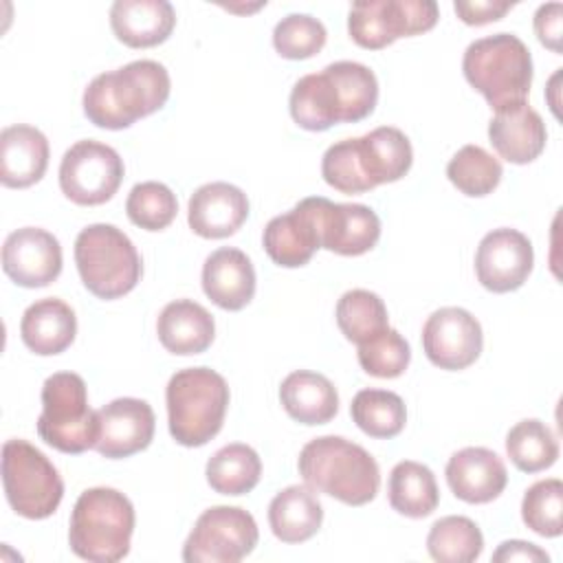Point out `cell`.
Segmentation results:
<instances>
[{
	"label": "cell",
	"mask_w": 563,
	"mask_h": 563,
	"mask_svg": "<svg viewBox=\"0 0 563 563\" xmlns=\"http://www.w3.org/2000/svg\"><path fill=\"white\" fill-rule=\"evenodd\" d=\"M323 521V506L306 484H292L279 490L268 504V523L284 543H303L312 539Z\"/></svg>",
	"instance_id": "obj_28"
},
{
	"label": "cell",
	"mask_w": 563,
	"mask_h": 563,
	"mask_svg": "<svg viewBox=\"0 0 563 563\" xmlns=\"http://www.w3.org/2000/svg\"><path fill=\"white\" fill-rule=\"evenodd\" d=\"M99 433L95 451L108 460L130 457L154 438V409L141 398H117L97 411Z\"/></svg>",
	"instance_id": "obj_16"
},
{
	"label": "cell",
	"mask_w": 563,
	"mask_h": 563,
	"mask_svg": "<svg viewBox=\"0 0 563 563\" xmlns=\"http://www.w3.org/2000/svg\"><path fill=\"white\" fill-rule=\"evenodd\" d=\"M482 345V325L464 308H440L422 325L424 354L440 369H466L479 358Z\"/></svg>",
	"instance_id": "obj_12"
},
{
	"label": "cell",
	"mask_w": 563,
	"mask_h": 563,
	"mask_svg": "<svg viewBox=\"0 0 563 563\" xmlns=\"http://www.w3.org/2000/svg\"><path fill=\"white\" fill-rule=\"evenodd\" d=\"M521 519L541 537H559L563 532V482L556 477L534 482L523 493Z\"/></svg>",
	"instance_id": "obj_39"
},
{
	"label": "cell",
	"mask_w": 563,
	"mask_h": 563,
	"mask_svg": "<svg viewBox=\"0 0 563 563\" xmlns=\"http://www.w3.org/2000/svg\"><path fill=\"white\" fill-rule=\"evenodd\" d=\"M328 31L321 20L308 13H290L275 24L273 46L286 59H308L325 44Z\"/></svg>",
	"instance_id": "obj_40"
},
{
	"label": "cell",
	"mask_w": 563,
	"mask_h": 563,
	"mask_svg": "<svg viewBox=\"0 0 563 563\" xmlns=\"http://www.w3.org/2000/svg\"><path fill=\"white\" fill-rule=\"evenodd\" d=\"M249 218L246 194L231 183H207L198 187L187 207L191 231L207 240L233 235Z\"/></svg>",
	"instance_id": "obj_19"
},
{
	"label": "cell",
	"mask_w": 563,
	"mask_h": 563,
	"mask_svg": "<svg viewBox=\"0 0 563 563\" xmlns=\"http://www.w3.org/2000/svg\"><path fill=\"white\" fill-rule=\"evenodd\" d=\"M158 341L163 347L178 356L205 352L216 336L211 312L194 299L169 301L156 321Z\"/></svg>",
	"instance_id": "obj_24"
},
{
	"label": "cell",
	"mask_w": 563,
	"mask_h": 563,
	"mask_svg": "<svg viewBox=\"0 0 563 563\" xmlns=\"http://www.w3.org/2000/svg\"><path fill=\"white\" fill-rule=\"evenodd\" d=\"M286 413L308 427L330 422L339 411V394L330 378L310 369L290 372L279 387Z\"/></svg>",
	"instance_id": "obj_27"
},
{
	"label": "cell",
	"mask_w": 563,
	"mask_h": 563,
	"mask_svg": "<svg viewBox=\"0 0 563 563\" xmlns=\"http://www.w3.org/2000/svg\"><path fill=\"white\" fill-rule=\"evenodd\" d=\"M260 532L251 512L240 506H211L194 523L185 545V563H238L257 545Z\"/></svg>",
	"instance_id": "obj_10"
},
{
	"label": "cell",
	"mask_w": 563,
	"mask_h": 563,
	"mask_svg": "<svg viewBox=\"0 0 563 563\" xmlns=\"http://www.w3.org/2000/svg\"><path fill=\"white\" fill-rule=\"evenodd\" d=\"M262 244L277 266L299 268L308 264L317 249H321L312 198H303L288 213L268 220Z\"/></svg>",
	"instance_id": "obj_17"
},
{
	"label": "cell",
	"mask_w": 563,
	"mask_h": 563,
	"mask_svg": "<svg viewBox=\"0 0 563 563\" xmlns=\"http://www.w3.org/2000/svg\"><path fill=\"white\" fill-rule=\"evenodd\" d=\"M453 9L464 24L482 26V24L501 20L504 13L512 9V2H508V0H468V2L455 0Z\"/></svg>",
	"instance_id": "obj_43"
},
{
	"label": "cell",
	"mask_w": 563,
	"mask_h": 563,
	"mask_svg": "<svg viewBox=\"0 0 563 563\" xmlns=\"http://www.w3.org/2000/svg\"><path fill=\"white\" fill-rule=\"evenodd\" d=\"M561 24H563V4L548 2L541 4L534 13V33L539 42L552 53H561Z\"/></svg>",
	"instance_id": "obj_44"
},
{
	"label": "cell",
	"mask_w": 563,
	"mask_h": 563,
	"mask_svg": "<svg viewBox=\"0 0 563 563\" xmlns=\"http://www.w3.org/2000/svg\"><path fill=\"white\" fill-rule=\"evenodd\" d=\"M75 264L84 286L99 299H119L134 290L143 264L132 240L114 224L97 222L79 231Z\"/></svg>",
	"instance_id": "obj_6"
},
{
	"label": "cell",
	"mask_w": 563,
	"mask_h": 563,
	"mask_svg": "<svg viewBox=\"0 0 563 563\" xmlns=\"http://www.w3.org/2000/svg\"><path fill=\"white\" fill-rule=\"evenodd\" d=\"M172 81L163 64L136 59L123 68L97 75L84 90V114L103 130H123L161 110Z\"/></svg>",
	"instance_id": "obj_1"
},
{
	"label": "cell",
	"mask_w": 563,
	"mask_h": 563,
	"mask_svg": "<svg viewBox=\"0 0 563 563\" xmlns=\"http://www.w3.org/2000/svg\"><path fill=\"white\" fill-rule=\"evenodd\" d=\"M438 18L433 0H358L350 7L347 33L361 48L378 51L398 37L431 31Z\"/></svg>",
	"instance_id": "obj_9"
},
{
	"label": "cell",
	"mask_w": 563,
	"mask_h": 563,
	"mask_svg": "<svg viewBox=\"0 0 563 563\" xmlns=\"http://www.w3.org/2000/svg\"><path fill=\"white\" fill-rule=\"evenodd\" d=\"M2 484L9 506L24 519L51 517L64 497V482L53 462L20 438L2 446Z\"/></svg>",
	"instance_id": "obj_8"
},
{
	"label": "cell",
	"mask_w": 563,
	"mask_h": 563,
	"mask_svg": "<svg viewBox=\"0 0 563 563\" xmlns=\"http://www.w3.org/2000/svg\"><path fill=\"white\" fill-rule=\"evenodd\" d=\"M334 84L341 123H356L369 117L378 101V81L376 75L358 62H334L323 68Z\"/></svg>",
	"instance_id": "obj_32"
},
{
	"label": "cell",
	"mask_w": 563,
	"mask_h": 563,
	"mask_svg": "<svg viewBox=\"0 0 563 563\" xmlns=\"http://www.w3.org/2000/svg\"><path fill=\"white\" fill-rule=\"evenodd\" d=\"M48 167V141L33 125H9L0 132V180L4 187L35 185Z\"/></svg>",
	"instance_id": "obj_23"
},
{
	"label": "cell",
	"mask_w": 563,
	"mask_h": 563,
	"mask_svg": "<svg viewBox=\"0 0 563 563\" xmlns=\"http://www.w3.org/2000/svg\"><path fill=\"white\" fill-rule=\"evenodd\" d=\"M462 73L488 106L499 110L526 101L532 84V55L512 33L486 35L466 46Z\"/></svg>",
	"instance_id": "obj_5"
},
{
	"label": "cell",
	"mask_w": 563,
	"mask_h": 563,
	"mask_svg": "<svg viewBox=\"0 0 563 563\" xmlns=\"http://www.w3.org/2000/svg\"><path fill=\"white\" fill-rule=\"evenodd\" d=\"M123 174V158L114 147L84 139L64 152L59 163V187L75 205L95 207L108 202L117 194Z\"/></svg>",
	"instance_id": "obj_11"
},
{
	"label": "cell",
	"mask_w": 563,
	"mask_h": 563,
	"mask_svg": "<svg viewBox=\"0 0 563 563\" xmlns=\"http://www.w3.org/2000/svg\"><path fill=\"white\" fill-rule=\"evenodd\" d=\"M134 532V506L117 488L97 486L84 490L70 512V550L92 563H117L130 552Z\"/></svg>",
	"instance_id": "obj_3"
},
{
	"label": "cell",
	"mask_w": 563,
	"mask_h": 563,
	"mask_svg": "<svg viewBox=\"0 0 563 563\" xmlns=\"http://www.w3.org/2000/svg\"><path fill=\"white\" fill-rule=\"evenodd\" d=\"M356 152L361 169L372 189L400 180L413 163V150L407 134L391 125H383L356 136Z\"/></svg>",
	"instance_id": "obj_25"
},
{
	"label": "cell",
	"mask_w": 563,
	"mask_h": 563,
	"mask_svg": "<svg viewBox=\"0 0 563 563\" xmlns=\"http://www.w3.org/2000/svg\"><path fill=\"white\" fill-rule=\"evenodd\" d=\"M172 438L183 446H202L222 429L229 385L211 367L178 369L165 389Z\"/></svg>",
	"instance_id": "obj_4"
},
{
	"label": "cell",
	"mask_w": 563,
	"mask_h": 563,
	"mask_svg": "<svg viewBox=\"0 0 563 563\" xmlns=\"http://www.w3.org/2000/svg\"><path fill=\"white\" fill-rule=\"evenodd\" d=\"M352 420L369 438H396L407 422V409L398 394L387 389H361L350 405Z\"/></svg>",
	"instance_id": "obj_34"
},
{
	"label": "cell",
	"mask_w": 563,
	"mask_h": 563,
	"mask_svg": "<svg viewBox=\"0 0 563 563\" xmlns=\"http://www.w3.org/2000/svg\"><path fill=\"white\" fill-rule=\"evenodd\" d=\"M288 108L292 121L310 132H323L341 123L339 97L325 70L303 75L290 90Z\"/></svg>",
	"instance_id": "obj_29"
},
{
	"label": "cell",
	"mask_w": 563,
	"mask_h": 563,
	"mask_svg": "<svg viewBox=\"0 0 563 563\" xmlns=\"http://www.w3.org/2000/svg\"><path fill=\"white\" fill-rule=\"evenodd\" d=\"M534 266L530 240L517 229H493L486 233L475 253V273L479 284L490 292H510L526 284Z\"/></svg>",
	"instance_id": "obj_13"
},
{
	"label": "cell",
	"mask_w": 563,
	"mask_h": 563,
	"mask_svg": "<svg viewBox=\"0 0 563 563\" xmlns=\"http://www.w3.org/2000/svg\"><path fill=\"white\" fill-rule=\"evenodd\" d=\"M205 475L209 486L220 495H246L262 477V460L249 444L233 442L209 457Z\"/></svg>",
	"instance_id": "obj_31"
},
{
	"label": "cell",
	"mask_w": 563,
	"mask_h": 563,
	"mask_svg": "<svg viewBox=\"0 0 563 563\" xmlns=\"http://www.w3.org/2000/svg\"><path fill=\"white\" fill-rule=\"evenodd\" d=\"M125 213L132 224L145 231H163L174 222L178 213V200L167 185L145 180L130 189Z\"/></svg>",
	"instance_id": "obj_38"
},
{
	"label": "cell",
	"mask_w": 563,
	"mask_h": 563,
	"mask_svg": "<svg viewBox=\"0 0 563 563\" xmlns=\"http://www.w3.org/2000/svg\"><path fill=\"white\" fill-rule=\"evenodd\" d=\"M303 482L347 506L369 504L380 488L376 460L356 442L341 435L310 440L297 460Z\"/></svg>",
	"instance_id": "obj_2"
},
{
	"label": "cell",
	"mask_w": 563,
	"mask_h": 563,
	"mask_svg": "<svg viewBox=\"0 0 563 563\" xmlns=\"http://www.w3.org/2000/svg\"><path fill=\"white\" fill-rule=\"evenodd\" d=\"M506 453L519 471L539 473L556 462L559 442L545 422L526 418L508 431Z\"/></svg>",
	"instance_id": "obj_36"
},
{
	"label": "cell",
	"mask_w": 563,
	"mask_h": 563,
	"mask_svg": "<svg viewBox=\"0 0 563 563\" xmlns=\"http://www.w3.org/2000/svg\"><path fill=\"white\" fill-rule=\"evenodd\" d=\"M336 325L343 336L356 345L367 343L389 328L387 308L383 299L365 288H354L341 295L336 301Z\"/></svg>",
	"instance_id": "obj_35"
},
{
	"label": "cell",
	"mask_w": 563,
	"mask_h": 563,
	"mask_svg": "<svg viewBox=\"0 0 563 563\" xmlns=\"http://www.w3.org/2000/svg\"><path fill=\"white\" fill-rule=\"evenodd\" d=\"M387 497L396 512L411 519L431 515L440 504V490L433 471L413 460H402L391 468Z\"/></svg>",
	"instance_id": "obj_30"
},
{
	"label": "cell",
	"mask_w": 563,
	"mask_h": 563,
	"mask_svg": "<svg viewBox=\"0 0 563 563\" xmlns=\"http://www.w3.org/2000/svg\"><path fill=\"white\" fill-rule=\"evenodd\" d=\"M356 356H358V365L369 376L396 378L407 369L411 361V350L398 330L387 328L378 336L358 345Z\"/></svg>",
	"instance_id": "obj_41"
},
{
	"label": "cell",
	"mask_w": 563,
	"mask_h": 563,
	"mask_svg": "<svg viewBox=\"0 0 563 563\" xmlns=\"http://www.w3.org/2000/svg\"><path fill=\"white\" fill-rule=\"evenodd\" d=\"M321 176L341 194H365L372 189L358 163L356 139L336 141L325 150L321 158Z\"/></svg>",
	"instance_id": "obj_42"
},
{
	"label": "cell",
	"mask_w": 563,
	"mask_h": 563,
	"mask_svg": "<svg viewBox=\"0 0 563 563\" xmlns=\"http://www.w3.org/2000/svg\"><path fill=\"white\" fill-rule=\"evenodd\" d=\"M37 433L62 453L77 455L95 449L99 420L88 405L86 383L79 374L57 372L44 380Z\"/></svg>",
	"instance_id": "obj_7"
},
{
	"label": "cell",
	"mask_w": 563,
	"mask_h": 563,
	"mask_svg": "<svg viewBox=\"0 0 563 563\" xmlns=\"http://www.w3.org/2000/svg\"><path fill=\"white\" fill-rule=\"evenodd\" d=\"M444 475L453 495L466 504H488L497 499L508 484L504 460L486 446L455 451L446 462Z\"/></svg>",
	"instance_id": "obj_18"
},
{
	"label": "cell",
	"mask_w": 563,
	"mask_h": 563,
	"mask_svg": "<svg viewBox=\"0 0 563 563\" xmlns=\"http://www.w3.org/2000/svg\"><path fill=\"white\" fill-rule=\"evenodd\" d=\"M202 290L222 310H242L255 295V268L233 246L213 251L202 266Z\"/></svg>",
	"instance_id": "obj_21"
},
{
	"label": "cell",
	"mask_w": 563,
	"mask_h": 563,
	"mask_svg": "<svg viewBox=\"0 0 563 563\" xmlns=\"http://www.w3.org/2000/svg\"><path fill=\"white\" fill-rule=\"evenodd\" d=\"M110 26L125 46L150 48L172 35L176 11L167 0H117L110 7Z\"/></svg>",
	"instance_id": "obj_22"
},
{
	"label": "cell",
	"mask_w": 563,
	"mask_h": 563,
	"mask_svg": "<svg viewBox=\"0 0 563 563\" xmlns=\"http://www.w3.org/2000/svg\"><path fill=\"white\" fill-rule=\"evenodd\" d=\"M493 561L495 563H515V561H521V563H548L550 556H548L545 550H541L539 545H534L530 541L510 539V541H504L495 550Z\"/></svg>",
	"instance_id": "obj_45"
},
{
	"label": "cell",
	"mask_w": 563,
	"mask_h": 563,
	"mask_svg": "<svg viewBox=\"0 0 563 563\" xmlns=\"http://www.w3.org/2000/svg\"><path fill=\"white\" fill-rule=\"evenodd\" d=\"M2 271L22 288L48 286L62 273L59 240L40 227L9 233L2 244Z\"/></svg>",
	"instance_id": "obj_14"
},
{
	"label": "cell",
	"mask_w": 563,
	"mask_h": 563,
	"mask_svg": "<svg viewBox=\"0 0 563 563\" xmlns=\"http://www.w3.org/2000/svg\"><path fill=\"white\" fill-rule=\"evenodd\" d=\"M488 139L504 161L526 165L545 150L548 132L541 114L528 101H519L495 110L488 123Z\"/></svg>",
	"instance_id": "obj_20"
},
{
	"label": "cell",
	"mask_w": 563,
	"mask_h": 563,
	"mask_svg": "<svg viewBox=\"0 0 563 563\" xmlns=\"http://www.w3.org/2000/svg\"><path fill=\"white\" fill-rule=\"evenodd\" d=\"M429 556L438 563H471L484 550V537L477 523L462 515L438 519L427 534Z\"/></svg>",
	"instance_id": "obj_33"
},
{
	"label": "cell",
	"mask_w": 563,
	"mask_h": 563,
	"mask_svg": "<svg viewBox=\"0 0 563 563\" xmlns=\"http://www.w3.org/2000/svg\"><path fill=\"white\" fill-rule=\"evenodd\" d=\"M449 180L471 198L488 196L501 180V163L479 145L460 147L446 165Z\"/></svg>",
	"instance_id": "obj_37"
},
{
	"label": "cell",
	"mask_w": 563,
	"mask_h": 563,
	"mask_svg": "<svg viewBox=\"0 0 563 563\" xmlns=\"http://www.w3.org/2000/svg\"><path fill=\"white\" fill-rule=\"evenodd\" d=\"M319 242L336 255H363L380 238V220L367 205H341L323 196H312Z\"/></svg>",
	"instance_id": "obj_15"
},
{
	"label": "cell",
	"mask_w": 563,
	"mask_h": 563,
	"mask_svg": "<svg viewBox=\"0 0 563 563\" xmlns=\"http://www.w3.org/2000/svg\"><path fill=\"white\" fill-rule=\"evenodd\" d=\"M75 334L77 317L73 308L57 297H44L31 303L20 321L24 345L40 356L64 352L75 341Z\"/></svg>",
	"instance_id": "obj_26"
}]
</instances>
